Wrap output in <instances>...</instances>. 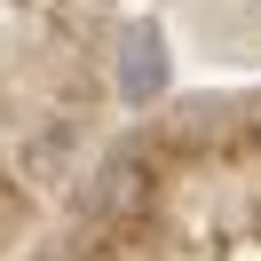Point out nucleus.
Here are the masks:
<instances>
[{"label":"nucleus","instance_id":"1","mask_svg":"<svg viewBox=\"0 0 261 261\" xmlns=\"http://www.w3.org/2000/svg\"><path fill=\"white\" fill-rule=\"evenodd\" d=\"M159 87H166V32L159 24H127L119 32V95L150 103Z\"/></svg>","mask_w":261,"mask_h":261},{"label":"nucleus","instance_id":"2","mask_svg":"<svg viewBox=\"0 0 261 261\" xmlns=\"http://www.w3.org/2000/svg\"><path fill=\"white\" fill-rule=\"evenodd\" d=\"M127 198H135V159H111V166H103V198H95V206H127Z\"/></svg>","mask_w":261,"mask_h":261}]
</instances>
